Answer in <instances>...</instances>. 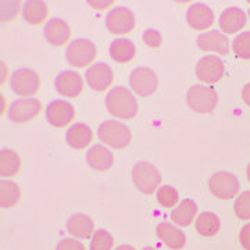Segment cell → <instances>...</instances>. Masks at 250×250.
Listing matches in <instances>:
<instances>
[{
	"label": "cell",
	"instance_id": "obj_1",
	"mask_svg": "<svg viewBox=\"0 0 250 250\" xmlns=\"http://www.w3.org/2000/svg\"><path fill=\"white\" fill-rule=\"evenodd\" d=\"M108 113L121 120H131L138 114V102L131 90L124 86H116L106 98Z\"/></svg>",
	"mask_w": 250,
	"mask_h": 250
},
{
	"label": "cell",
	"instance_id": "obj_2",
	"mask_svg": "<svg viewBox=\"0 0 250 250\" xmlns=\"http://www.w3.org/2000/svg\"><path fill=\"white\" fill-rule=\"evenodd\" d=\"M99 139L113 149H125L129 146L132 134L125 124L118 121H104L98 129Z\"/></svg>",
	"mask_w": 250,
	"mask_h": 250
},
{
	"label": "cell",
	"instance_id": "obj_3",
	"mask_svg": "<svg viewBox=\"0 0 250 250\" xmlns=\"http://www.w3.org/2000/svg\"><path fill=\"white\" fill-rule=\"evenodd\" d=\"M132 181L145 195H153L161 184L159 170L149 161H139L132 168Z\"/></svg>",
	"mask_w": 250,
	"mask_h": 250
},
{
	"label": "cell",
	"instance_id": "obj_4",
	"mask_svg": "<svg viewBox=\"0 0 250 250\" xmlns=\"http://www.w3.org/2000/svg\"><path fill=\"white\" fill-rule=\"evenodd\" d=\"M65 57L72 67L85 68L96 60L98 47L89 39H83V38L75 39L68 46Z\"/></svg>",
	"mask_w": 250,
	"mask_h": 250
},
{
	"label": "cell",
	"instance_id": "obj_5",
	"mask_svg": "<svg viewBox=\"0 0 250 250\" xmlns=\"http://www.w3.org/2000/svg\"><path fill=\"white\" fill-rule=\"evenodd\" d=\"M187 102L189 107L199 114L211 113L218 103V96L214 89L205 85H195L188 90Z\"/></svg>",
	"mask_w": 250,
	"mask_h": 250
},
{
	"label": "cell",
	"instance_id": "obj_6",
	"mask_svg": "<svg viewBox=\"0 0 250 250\" xmlns=\"http://www.w3.org/2000/svg\"><path fill=\"white\" fill-rule=\"evenodd\" d=\"M11 88L22 98H32L41 89V78L31 68H20L11 77Z\"/></svg>",
	"mask_w": 250,
	"mask_h": 250
},
{
	"label": "cell",
	"instance_id": "obj_7",
	"mask_svg": "<svg viewBox=\"0 0 250 250\" xmlns=\"http://www.w3.org/2000/svg\"><path fill=\"white\" fill-rule=\"evenodd\" d=\"M42 103L34 98L18 99L9 107V118L16 124H25L41 114Z\"/></svg>",
	"mask_w": 250,
	"mask_h": 250
},
{
	"label": "cell",
	"instance_id": "obj_8",
	"mask_svg": "<svg viewBox=\"0 0 250 250\" xmlns=\"http://www.w3.org/2000/svg\"><path fill=\"white\" fill-rule=\"evenodd\" d=\"M208 189L220 199H232L239 192V181L231 172L220 171L210 177Z\"/></svg>",
	"mask_w": 250,
	"mask_h": 250
},
{
	"label": "cell",
	"instance_id": "obj_9",
	"mask_svg": "<svg viewBox=\"0 0 250 250\" xmlns=\"http://www.w3.org/2000/svg\"><path fill=\"white\" fill-rule=\"evenodd\" d=\"M129 83L136 95H139L141 98H147L156 92L159 80L153 70L146 67H138L131 72Z\"/></svg>",
	"mask_w": 250,
	"mask_h": 250
},
{
	"label": "cell",
	"instance_id": "obj_10",
	"mask_svg": "<svg viewBox=\"0 0 250 250\" xmlns=\"http://www.w3.org/2000/svg\"><path fill=\"white\" fill-rule=\"evenodd\" d=\"M106 25L108 31L114 35L129 34L135 28L134 13L128 7H116L107 14Z\"/></svg>",
	"mask_w": 250,
	"mask_h": 250
},
{
	"label": "cell",
	"instance_id": "obj_11",
	"mask_svg": "<svg viewBox=\"0 0 250 250\" xmlns=\"http://www.w3.org/2000/svg\"><path fill=\"white\" fill-rule=\"evenodd\" d=\"M225 72L223 60L217 56H206L196 64L197 80L203 83H215L221 80Z\"/></svg>",
	"mask_w": 250,
	"mask_h": 250
},
{
	"label": "cell",
	"instance_id": "obj_12",
	"mask_svg": "<svg viewBox=\"0 0 250 250\" xmlns=\"http://www.w3.org/2000/svg\"><path fill=\"white\" fill-rule=\"evenodd\" d=\"M86 83L96 92H104L113 83L114 75L111 67L106 62H95L86 70Z\"/></svg>",
	"mask_w": 250,
	"mask_h": 250
},
{
	"label": "cell",
	"instance_id": "obj_13",
	"mask_svg": "<svg viewBox=\"0 0 250 250\" xmlns=\"http://www.w3.org/2000/svg\"><path fill=\"white\" fill-rule=\"evenodd\" d=\"M46 117L50 125H53L56 128H64L68 124H71V121L75 117V108L68 102L54 100L46 108Z\"/></svg>",
	"mask_w": 250,
	"mask_h": 250
},
{
	"label": "cell",
	"instance_id": "obj_14",
	"mask_svg": "<svg viewBox=\"0 0 250 250\" xmlns=\"http://www.w3.org/2000/svg\"><path fill=\"white\" fill-rule=\"evenodd\" d=\"M83 80L78 72L64 71L56 78V90L65 98L75 99L83 92Z\"/></svg>",
	"mask_w": 250,
	"mask_h": 250
},
{
	"label": "cell",
	"instance_id": "obj_15",
	"mask_svg": "<svg viewBox=\"0 0 250 250\" xmlns=\"http://www.w3.org/2000/svg\"><path fill=\"white\" fill-rule=\"evenodd\" d=\"M45 38L50 45L62 47L71 39V28L62 18H50L45 25Z\"/></svg>",
	"mask_w": 250,
	"mask_h": 250
},
{
	"label": "cell",
	"instance_id": "obj_16",
	"mask_svg": "<svg viewBox=\"0 0 250 250\" xmlns=\"http://www.w3.org/2000/svg\"><path fill=\"white\" fill-rule=\"evenodd\" d=\"M188 24L196 31H205L213 25L214 22V13L208 6L196 3L192 4L187 11Z\"/></svg>",
	"mask_w": 250,
	"mask_h": 250
},
{
	"label": "cell",
	"instance_id": "obj_17",
	"mask_svg": "<svg viewBox=\"0 0 250 250\" xmlns=\"http://www.w3.org/2000/svg\"><path fill=\"white\" fill-rule=\"evenodd\" d=\"M196 43L203 52H215L220 54H227L229 52L228 38L218 31H210L197 36Z\"/></svg>",
	"mask_w": 250,
	"mask_h": 250
},
{
	"label": "cell",
	"instance_id": "obj_18",
	"mask_svg": "<svg viewBox=\"0 0 250 250\" xmlns=\"http://www.w3.org/2000/svg\"><path fill=\"white\" fill-rule=\"evenodd\" d=\"M246 25V14L239 7H229L224 10L220 16V29L224 34H236Z\"/></svg>",
	"mask_w": 250,
	"mask_h": 250
},
{
	"label": "cell",
	"instance_id": "obj_19",
	"mask_svg": "<svg viewBox=\"0 0 250 250\" xmlns=\"http://www.w3.org/2000/svg\"><path fill=\"white\" fill-rule=\"evenodd\" d=\"M157 236L166 246L172 250H181L187 243L185 233L170 223H161L157 227Z\"/></svg>",
	"mask_w": 250,
	"mask_h": 250
},
{
	"label": "cell",
	"instance_id": "obj_20",
	"mask_svg": "<svg viewBox=\"0 0 250 250\" xmlns=\"http://www.w3.org/2000/svg\"><path fill=\"white\" fill-rule=\"evenodd\" d=\"M86 161L93 170L104 172V171H108L113 167L114 156L106 146L96 145V146L90 147L86 153Z\"/></svg>",
	"mask_w": 250,
	"mask_h": 250
},
{
	"label": "cell",
	"instance_id": "obj_21",
	"mask_svg": "<svg viewBox=\"0 0 250 250\" xmlns=\"http://www.w3.org/2000/svg\"><path fill=\"white\" fill-rule=\"evenodd\" d=\"M65 139L71 147L77 150H82V149H86L92 143L93 132L86 124H75L67 131Z\"/></svg>",
	"mask_w": 250,
	"mask_h": 250
},
{
	"label": "cell",
	"instance_id": "obj_22",
	"mask_svg": "<svg viewBox=\"0 0 250 250\" xmlns=\"http://www.w3.org/2000/svg\"><path fill=\"white\" fill-rule=\"evenodd\" d=\"M67 229L72 236L80 238V239H86L93 233L95 225L89 215L86 214H74L68 218L67 221Z\"/></svg>",
	"mask_w": 250,
	"mask_h": 250
},
{
	"label": "cell",
	"instance_id": "obj_23",
	"mask_svg": "<svg viewBox=\"0 0 250 250\" xmlns=\"http://www.w3.org/2000/svg\"><path fill=\"white\" fill-rule=\"evenodd\" d=\"M135 54H136V49L135 45L126 38L123 39H116L113 41V43L110 45V56L111 59L117 62H129L134 60Z\"/></svg>",
	"mask_w": 250,
	"mask_h": 250
},
{
	"label": "cell",
	"instance_id": "obj_24",
	"mask_svg": "<svg viewBox=\"0 0 250 250\" xmlns=\"http://www.w3.org/2000/svg\"><path fill=\"white\" fill-rule=\"evenodd\" d=\"M197 214V205L192 199H185L181 202L179 206L175 207V210L171 213V220L179 227H188L190 225L193 218Z\"/></svg>",
	"mask_w": 250,
	"mask_h": 250
},
{
	"label": "cell",
	"instance_id": "obj_25",
	"mask_svg": "<svg viewBox=\"0 0 250 250\" xmlns=\"http://www.w3.org/2000/svg\"><path fill=\"white\" fill-rule=\"evenodd\" d=\"M22 14H24L25 21L31 25H41L42 22H45L46 18L49 17V7L45 1L31 0L25 3Z\"/></svg>",
	"mask_w": 250,
	"mask_h": 250
},
{
	"label": "cell",
	"instance_id": "obj_26",
	"mask_svg": "<svg viewBox=\"0 0 250 250\" xmlns=\"http://www.w3.org/2000/svg\"><path fill=\"white\" fill-rule=\"evenodd\" d=\"M220 228H221V221L214 213L205 211L197 217L196 231L202 236H206V238L214 236L220 232Z\"/></svg>",
	"mask_w": 250,
	"mask_h": 250
},
{
	"label": "cell",
	"instance_id": "obj_27",
	"mask_svg": "<svg viewBox=\"0 0 250 250\" xmlns=\"http://www.w3.org/2000/svg\"><path fill=\"white\" fill-rule=\"evenodd\" d=\"M21 170V159L11 149H3L0 152V172L3 177H14Z\"/></svg>",
	"mask_w": 250,
	"mask_h": 250
},
{
	"label": "cell",
	"instance_id": "obj_28",
	"mask_svg": "<svg viewBox=\"0 0 250 250\" xmlns=\"http://www.w3.org/2000/svg\"><path fill=\"white\" fill-rule=\"evenodd\" d=\"M21 199V188L13 181L3 179L0 182V203L1 207H14Z\"/></svg>",
	"mask_w": 250,
	"mask_h": 250
},
{
	"label": "cell",
	"instance_id": "obj_29",
	"mask_svg": "<svg viewBox=\"0 0 250 250\" xmlns=\"http://www.w3.org/2000/svg\"><path fill=\"white\" fill-rule=\"evenodd\" d=\"M232 50L236 57L250 60V32H243L233 39Z\"/></svg>",
	"mask_w": 250,
	"mask_h": 250
},
{
	"label": "cell",
	"instance_id": "obj_30",
	"mask_svg": "<svg viewBox=\"0 0 250 250\" xmlns=\"http://www.w3.org/2000/svg\"><path fill=\"white\" fill-rule=\"evenodd\" d=\"M113 245L114 239L111 233L106 229H98L90 242V250H111Z\"/></svg>",
	"mask_w": 250,
	"mask_h": 250
},
{
	"label": "cell",
	"instance_id": "obj_31",
	"mask_svg": "<svg viewBox=\"0 0 250 250\" xmlns=\"http://www.w3.org/2000/svg\"><path fill=\"white\" fill-rule=\"evenodd\" d=\"M157 200L161 206L170 208V207L178 205L179 195L175 188L170 187V185H164V187L159 188V190H157Z\"/></svg>",
	"mask_w": 250,
	"mask_h": 250
},
{
	"label": "cell",
	"instance_id": "obj_32",
	"mask_svg": "<svg viewBox=\"0 0 250 250\" xmlns=\"http://www.w3.org/2000/svg\"><path fill=\"white\" fill-rule=\"evenodd\" d=\"M235 214L241 220H250V190H246L236 197Z\"/></svg>",
	"mask_w": 250,
	"mask_h": 250
},
{
	"label": "cell",
	"instance_id": "obj_33",
	"mask_svg": "<svg viewBox=\"0 0 250 250\" xmlns=\"http://www.w3.org/2000/svg\"><path fill=\"white\" fill-rule=\"evenodd\" d=\"M143 41H145V43L149 46V47H152V49H157V47H160L161 42H163V36H161L160 32H157L156 29H146L145 32H143Z\"/></svg>",
	"mask_w": 250,
	"mask_h": 250
},
{
	"label": "cell",
	"instance_id": "obj_34",
	"mask_svg": "<svg viewBox=\"0 0 250 250\" xmlns=\"http://www.w3.org/2000/svg\"><path fill=\"white\" fill-rule=\"evenodd\" d=\"M56 250H85V246L78 239L65 238V239L60 241V243L57 245V249Z\"/></svg>",
	"mask_w": 250,
	"mask_h": 250
},
{
	"label": "cell",
	"instance_id": "obj_35",
	"mask_svg": "<svg viewBox=\"0 0 250 250\" xmlns=\"http://www.w3.org/2000/svg\"><path fill=\"white\" fill-rule=\"evenodd\" d=\"M239 241L245 249L250 250V224H246L242 228L241 233H239Z\"/></svg>",
	"mask_w": 250,
	"mask_h": 250
},
{
	"label": "cell",
	"instance_id": "obj_36",
	"mask_svg": "<svg viewBox=\"0 0 250 250\" xmlns=\"http://www.w3.org/2000/svg\"><path fill=\"white\" fill-rule=\"evenodd\" d=\"M242 99L250 107V83H246L242 89Z\"/></svg>",
	"mask_w": 250,
	"mask_h": 250
},
{
	"label": "cell",
	"instance_id": "obj_37",
	"mask_svg": "<svg viewBox=\"0 0 250 250\" xmlns=\"http://www.w3.org/2000/svg\"><path fill=\"white\" fill-rule=\"evenodd\" d=\"M89 4L95 9H107L113 4V1H89Z\"/></svg>",
	"mask_w": 250,
	"mask_h": 250
},
{
	"label": "cell",
	"instance_id": "obj_38",
	"mask_svg": "<svg viewBox=\"0 0 250 250\" xmlns=\"http://www.w3.org/2000/svg\"><path fill=\"white\" fill-rule=\"evenodd\" d=\"M116 250H135V248L129 246V245H121V246H118Z\"/></svg>",
	"mask_w": 250,
	"mask_h": 250
},
{
	"label": "cell",
	"instance_id": "obj_39",
	"mask_svg": "<svg viewBox=\"0 0 250 250\" xmlns=\"http://www.w3.org/2000/svg\"><path fill=\"white\" fill-rule=\"evenodd\" d=\"M1 70H3V78H1V83L4 85V82H6V65H4V62H1Z\"/></svg>",
	"mask_w": 250,
	"mask_h": 250
},
{
	"label": "cell",
	"instance_id": "obj_40",
	"mask_svg": "<svg viewBox=\"0 0 250 250\" xmlns=\"http://www.w3.org/2000/svg\"><path fill=\"white\" fill-rule=\"evenodd\" d=\"M246 175H248V179H249V182H250V163H249V166H248V170H246Z\"/></svg>",
	"mask_w": 250,
	"mask_h": 250
},
{
	"label": "cell",
	"instance_id": "obj_41",
	"mask_svg": "<svg viewBox=\"0 0 250 250\" xmlns=\"http://www.w3.org/2000/svg\"><path fill=\"white\" fill-rule=\"evenodd\" d=\"M143 250H156L154 248H152V246H147V248H145Z\"/></svg>",
	"mask_w": 250,
	"mask_h": 250
},
{
	"label": "cell",
	"instance_id": "obj_42",
	"mask_svg": "<svg viewBox=\"0 0 250 250\" xmlns=\"http://www.w3.org/2000/svg\"><path fill=\"white\" fill-rule=\"evenodd\" d=\"M249 18H250V10H249Z\"/></svg>",
	"mask_w": 250,
	"mask_h": 250
}]
</instances>
